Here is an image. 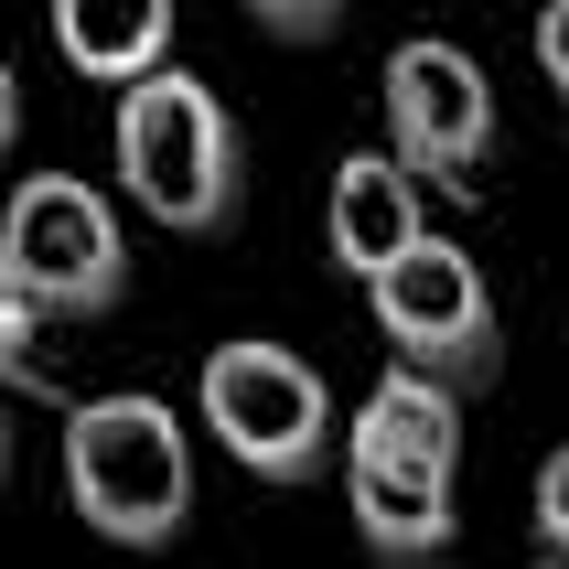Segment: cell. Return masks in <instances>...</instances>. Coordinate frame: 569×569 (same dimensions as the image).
<instances>
[{"mask_svg":"<svg viewBox=\"0 0 569 569\" xmlns=\"http://www.w3.org/2000/svg\"><path fill=\"white\" fill-rule=\"evenodd\" d=\"M0 280L43 322H97L129 290V237L87 172H22L0 204Z\"/></svg>","mask_w":569,"mask_h":569,"instance_id":"4","label":"cell"},{"mask_svg":"<svg viewBox=\"0 0 569 569\" xmlns=\"http://www.w3.org/2000/svg\"><path fill=\"white\" fill-rule=\"evenodd\" d=\"M32 345H43V312L0 280V387H32Z\"/></svg>","mask_w":569,"mask_h":569,"instance_id":"10","label":"cell"},{"mask_svg":"<svg viewBox=\"0 0 569 569\" xmlns=\"http://www.w3.org/2000/svg\"><path fill=\"white\" fill-rule=\"evenodd\" d=\"M22 151V76H11V54H0V161Z\"/></svg>","mask_w":569,"mask_h":569,"instance_id":"14","label":"cell"},{"mask_svg":"<svg viewBox=\"0 0 569 569\" xmlns=\"http://www.w3.org/2000/svg\"><path fill=\"white\" fill-rule=\"evenodd\" d=\"M538 76H548V97H559V119H569V0L538 11Z\"/></svg>","mask_w":569,"mask_h":569,"instance_id":"13","label":"cell"},{"mask_svg":"<svg viewBox=\"0 0 569 569\" xmlns=\"http://www.w3.org/2000/svg\"><path fill=\"white\" fill-rule=\"evenodd\" d=\"M538 538H548V559H569V451H548V473H538Z\"/></svg>","mask_w":569,"mask_h":569,"instance_id":"12","label":"cell"},{"mask_svg":"<svg viewBox=\"0 0 569 569\" xmlns=\"http://www.w3.org/2000/svg\"><path fill=\"white\" fill-rule=\"evenodd\" d=\"M322 237H333V269L345 280H377L430 237L419 216V172L398 151H345L333 161V193H322Z\"/></svg>","mask_w":569,"mask_h":569,"instance_id":"8","label":"cell"},{"mask_svg":"<svg viewBox=\"0 0 569 569\" xmlns=\"http://www.w3.org/2000/svg\"><path fill=\"white\" fill-rule=\"evenodd\" d=\"M366 312H377V333L398 345V366H419V377H441V387H483L506 366V312H495L473 248H451L441 226H430L398 269L366 280Z\"/></svg>","mask_w":569,"mask_h":569,"instance_id":"6","label":"cell"},{"mask_svg":"<svg viewBox=\"0 0 569 569\" xmlns=\"http://www.w3.org/2000/svg\"><path fill=\"white\" fill-rule=\"evenodd\" d=\"M193 409H204V430L226 441V462H248L258 483H312L322 451L345 441V430H333V387L290 345H269V333H237V345L204 355Z\"/></svg>","mask_w":569,"mask_h":569,"instance_id":"5","label":"cell"},{"mask_svg":"<svg viewBox=\"0 0 569 569\" xmlns=\"http://www.w3.org/2000/svg\"><path fill=\"white\" fill-rule=\"evenodd\" d=\"M248 11L280 32V43H322V32L345 22V0H248Z\"/></svg>","mask_w":569,"mask_h":569,"instance_id":"11","label":"cell"},{"mask_svg":"<svg viewBox=\"0 0 569 569\" xmlns=\"http://www.w3.org/2000/svg\"><path fill=\"white\" fill-rule=\"evenodd\" d=\"M64 495L108 548H172L193 516V430L172 398L119 387L64 409Z\"/></svg>","mask_w":569,"mask_h":569,"instance_id":"3","label":"cell"},{"mask_svg":"<svg viewBox=\"0 0 569 569\" xmlns=\"http://www.w3.org/2000/svg\"><path fill=\"white\" fill-rule=\"evenodd\" d=\"M108 151H119L129 204L161 216L172 237H226L237 204H248V140H237V108H226L193 64H161V76L119 87Z\"/></svg>","mask_w":569,"mask_h":569,"instance_id":"2","label":"cell"},{"mask_svg":"<svg viewBox=\"0 0 569 569\" xmlns=\"http://www.w3.org/2000/svg\"><path fill=\"white\" fill-rule=\"evenodd\" d=\"M172 0H54V43L87 87H140L172 64Z\"/></svg>","mask_w":569,"mask_h":569,"instance_id":"9","label":"cell"},{"mask_svg":"<svg viewBox=\"0 0 569 569\" xmlns=\"http://www.w3.org/2000/svg\"><path fill=\"white\" fill-rule=\"evenodd\" d=\"M451 483H462V409H451L441 377L419 366H387L366 387V409L345 419V506L366 559L387 569H430L451 548Z\"/></svg>","mask_w":569,"mask_h":569,"instance_id":"1","label":"cell"},{"mask_svg":"<svg viewBox=\"0 0 569 569\" xmlns=\"http://www.w3.org/2000/svg\"><path fill=\"white\" fill-rule=\"evenodd\" d=\"M387 151L409 161L419 183H473L483 161H495V87H483V64L441 32H419L387 54Z\"/></svg>","mask_w":569,"mask_h":569,"instance_id":"7","label":"cell"},{"mask_svg":"<svg viewBox=\"0 0 569 569\" xmlns=\"http://www.w3.org/2000/svg\"><path fill=\"white\" fill-rule=\"evenodd\" d=\"M0 473H11V387H0Z\"/></svg>","mask_w":569,"mask_h":569,"instance_id":"15","label":"cell"}]
</instances>
